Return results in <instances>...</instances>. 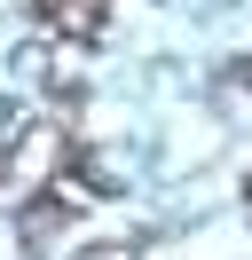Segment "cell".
Wrapping results in <instances>:
<instances>
[{"mask_svg":"<svg viewBox=\"0 0 252 260\" xmlns=\"http://www.w3.org/2000/svg\"><path fill=\"white\" fill-rule=\"evenodd\" d=\"M47 16H55L63 32H79V40H87V32H103V16H110V0H55Z\"/></svg>","mask_w":252,"mask_h":260,"instance_id":"cell-1","label":"cell"},{"mask_svg":"<svg viewBox=\"0 0 252 260\" xmlns=\"http://www.w3.org/2000/svg\"><path fill=\"white\" fill-rule=\"evenodd\" d=\"M236 87H252V55H244V63H236Z\"/></svg>","mask_w":252,"mask_h":260,"instance_id":"cell-2","label":"cell"}]
</instances>
